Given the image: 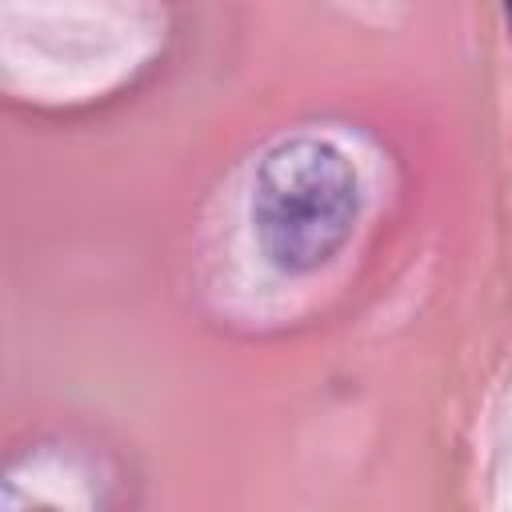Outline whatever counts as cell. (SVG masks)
Here are the masks:
<instances>
[{"mask_svg": "<svg viewBox=\"0 0 512 512\" xmlns=\"http://www.w3.org/2000/svg\"><path fill=\"white\" fill-rule=\"evenodd\" d=\"M360 212L356 164L320 136L272 144L252 180V232L276 272L324 268L352 236Z\"/></svg>", "mask_w": 512, "mask_h": 512, "instance_id": "cell-1", "label": "cell"}]
</instances>
